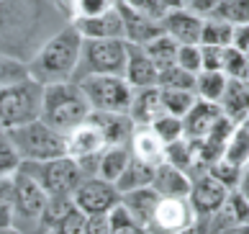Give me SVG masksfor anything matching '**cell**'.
<instances>
[{
	"label": "cell",
	"instance_id": "1",
	"mask_svg": "<svg viewBox=\"0 0 249 234\" xmlns=\"http://www.w3.org/2000/svg\"><path fill=\"white\" fill-rule=\"evenodd\" d=\"M80 49H82V36L72 23L62 26L54 34H49L31 59H26L29 67V78H34L41 85H52V82H67L75 78L77 62H80Z\"/></svg>",
	"mask_w": 249,
	"mask_h": 234
},
{
	"label": "cell",
	"instance_id": "2",
	"mask_svg": "<svg viewBox=\"0 0 249 234\" xmlns=\"http://www.w3.org/2000/svg\"><path fill=\"white\" fill-rule=\"evenodd\" d=\"M90 114H93V108H90L85 93L75 80L44 85L39 118L47 126H52L54 132L67 134L75 126H80L82 121H88Z\"/></svg>",
	"mask_w": 249,
	"mask_h": 234
},
{
	"label": "cell",
	"instance_id": "3",
	"mask_svg": "<svg viewBox=\"0 0 249 234\" xmlns=\"http://www.w3.org/2000/svg\"><path fill=\"white\" fill-rule=\"evenodd\" d=\"M49 195L21 167L13 175V232L18 234H44V214Z\"/></svg>",
	"mask_w": 249,
	"mask_h": 234
},
{
	"label": "cell",
	"instance_id": "4",
	"mask_svg": "<svg viewBox=\"0 0 249 234\" xmlns=\"http://www.w3.org/2000/svg\"><path fill=\"white\" fill-rule=\"evenodd\" d=\"M3 134L11 139L21 162H41V160L67 155V139H64V134L54 132L41 118L29 121V124L16 126V129H8Z\"/></svg>",
	"mask_w": 249,
	"mask_h": 234
},
{
	"label": "cell",
	"instance_id": "5",
	"mask_svg": "<svg viewBox=\"0 0 249 234\" xmlns=\"http://www.w3.org/2000/svg\"><path fill=\"white\" fill-rule=\"evenodd\" d=\"M44 85L34 78H23L18 82L0 88V132L23 126L39 118Z\"/></svg>",
	"mask_w": 249,
	"mask_h": 234
},
{
	"label": "cell",
	"instance_id": "6",
	"mask_svg": "<svg viewBox=\"0 0 249 234\" xmlns=\"http://www.w3.org/2000/svg\"><path fill=\"white\" fill-rule=\"evenodd\" d=\"M39 21L41 0H0V52L18 57L16 49L26 44Z\"/></svg>",
	"mask_w": 249,
	"mask_h": 234
},
{
	"label": "cell",
	"instance_id": "7",
	"mask_svg": "<svg viewBox=\"0 0 249 234\" xmlns=\"http://www.w3.org/2000/svg\"><path fill=\"white\" fill-rule=\"evenodd\" d=\"M21 170L29 173L49 198L72 195L75 188L82 183V173L70 155L52 157V160H41V162H21Z\"/></svg>",
	"mask_w": 249,
	"mask_h": 234
},
{
	"label": "cell",
	"instance_id": "8",
	"mask_svg": "<svg viewBox=\"0 0 249 234\" xmlns=\"http://www.w3.org/2000/svg\"><path fill=\"white\" fill-rule=\"evenodd\" d=\"M126 46L124 39H82L80 62L72 80L85 75H124Z\"/></svg>",
	"mask_w": 249,
	"mask_h": 234
},
{
	"label": "cell",
	"instance_id": "9",
	"mask_svg": "<svg viewBox=\"0 0 249 234\" xmlns=\"http://www.w3.org/2000/svg\"><path fill=\"white\" fill-rule=\"evenodd\" d=\"M82 88L93 111H113V114H128L134 88L124 80V75H85L75 80Z\"/></svg>",
	"mask_w": 249,
	"mask_h": 234
},
{
	"label": "cell",
	"instance_id": "10",
	"mask_svg": "<svg viewBox=\"0 0 249 234\" xmlns=\"http://www.w3.org/2000/svg\"><path fill=\"white\" fill-rule=\"evenodd\" d=\"M118 193L113 183L103 180V177H82V183L72 193V203L85 214V216H93V214H108L113 206L118 203Z\"/></svg>",
	"mask_w": 249,
	"mask_h": 234
},
{
	"label": "cell",
	"instance_id": "11",
	"mask_svg": "<svg viewBox=\"0 0 249 234\" xmlns=\"http://www.w3.org/2000/svg\"><path fill=\"white\" fill-rule=\"evenodd\" d=\"M226 193H229V188L208 173V167L200 170L198 175H190L188 203H190L193 214H196V219H206L213 211H218L224 198H226Z\"/></svg>",
	"mask_w": 249,
	"mask_h": 234
},
{
	"label": "cell",
	"instance_id": "12",
	"mask_svg": "<svg viewBox=\"0 0 249 234\" xmlns=\"http://www.w3.org/2000/svg\"><path fill=\"white\" fill-rule=\"evenodd\" d=\"M196 221L188 198H160L157 209L146 224V234H180Z\"/></svg>",
	"mask_w": 249,
	"mask_h": 234
},
{
	"label": "cell",
	"instance_id": "13",
	"mask_svg": "<svg viewBox=\"0 0 249 234\" xmlns=\"http://www.w3.org/2000/svg\"><path fill=\"white\" fill-rule=\"evenodd\" d=\"M116 8H118L121 26H124V41L144 46L146 41H152L157 34H162V21L136 11V8H131L128 3H124V0H116Z\"/></svg>",
	"mask_w": 249,
	"mask_h": 234
},
{
	"label": "cell",
	"instance_id": "14",
	"mask_svg": "<svg viewBox=\"0 0 249 234\" xmlns=\"http://www.w3.org/2000/svg\"><path fill=\"white\" fill-rule=\"evenodd\" d=\"M221 118H224V114H221L218 103L196 98V103L190 106V111L182 116V134H185V139L198 142V139L206 136Z\"/></svg>",
	"mask_w": 249,
	"mask_h": 234
},
{
	"label": "cell",
	"instance_id": "15",
	"mask_svg": "<svg viewBox=\"0 0 249 234\" xmlns=\"http://www.w3.org/2000/svg\"><path fill=\"white\" fill-rule=\"evenodd\" d=\"M157 75H160V70H157V64L149 59V54L144 52V46L128 44L126 46V64H124V80L128 85L131 88L157 85Z\"/></svg>",
	"mask_w": 249,
	"mask_h": 234
},
{
	"label": "cell",
	"instance_id": "16",
	"mask_svg": "<svg viewBox=\"0 0 249 234\" xmlns=\"http://www.w3.org/2000/svg\"><path fill=\"white\" fill-rule=\"evenodd\" d=\"M203 18L185 11V8H172L162 18V31L172 36L178 44H200Z\"/></svg>",
	"mask_w": 249,
	"mask_h": 234
},
{
	"label": "cell",
	"instance_id": "17",
	"mask_svg": "<svg viewBox=\"0 0 249 234\" xmlns=\"http://www.w3.org/2000/svg\"><path fill=\"white\" fill-rule=\"evenodd\" d=\"M70 23L80 31L82 39H124V26H121V16H118L116 5L100 16L75 18Z\"/></svg>",
	"mask_w": 249,
	"mask_h": 234
},
{
	"label": "cell",
	"instance_id": "18",
	"mask_svg": "<svg viewBox=\"0 0 249 234\" xmlns=\"http://www.w3.org/2000/svg\"><path fill=\"white\" fill-rule=\"evenodd\" d=\"M152 188L157 191L160 198H188L190 191V175L180 167L170 165L167 160L154 167Z\"/></svg>",
	"mask_w": 249,
	"mask_h": 234
},
{
	"label": "cell",
	"instance_id": "19",
	"mask_svg": "<svg viewBox=\"0 0 249 234\" xmlns=\"http://www.w3.org/2000/svg\"><path fill=\"white\" fill-rule=\"evenodd\" d=\"M221 114L231 124H242L249 114V80L247 78H229L226 88L218 98Z\"/></svg>",
	"mask_w": 249,
	"mask_h": 234
},
{
	"label": "cell",
	"instance_id": "20",
	"mask_svg": "<svg viewBox=\"0 0 249 234\" xmlns=\"http://www.w3.org/2000/svg\"><path fill=\"white\" fill-rule=\"evenodd\" d=\"M88 121H93V124L100 129V134H103L106 144H128V139H131L136 124L131 121L128 114H113V111H93V114L88 116Z\"/></svg>",
	"mask_w": 249,
	"mask_h": 234
},
{
	"label": "cell",
	"instance_id": "21",
	"mask_svg": "<svg viewBox=\"0 0 249 234\" xmlns=\"http://www.w3.org/2000/svg\"><path fill=\"white\" fill-rule=\"evenodd\" d=\"M118 203L124 206L126 214L139 224V227L146 229V224H149L157 203H160V195H157V191L149 185V188H136V191L121 193V195H118Z\"/></svg>",
	"mask_w": 249,
	"mask_h": 234
},
{
	"label": "cell",
	"instance_id": "22",
	"mask_svg": "<svg viewBox=\"0 0 249 234\" xmlns=\"http://www.w3.org/2000/svg\"><path fill=\"white\" fill-rule=\"evenodd\" d=\"M164 114L162 103H160V88L149 85V88H134L131 96V106H128V116L136 126H149L152 121Z\"/></svg>",
	"mask_w": 249,
	"mask_h": 234
},
{
	"label": "cell",
	"instance_id": "23",
	"mask_svg": "<svg viewBox=\"0 0 249 234\" xmlns=\"http://www.w3.org/2000/svg\"><path fill=\"white\" fill-rule=\"evenodd\" d=\"M128 149H131V157H136V160H142L146 165L157 167L160 162H164V144L149 126L134 129L131 139H128Z\"/></svg>",
	"mask_w": 249,
	"mask_h": 234
},
{
	"label": "cell",
	"instance_id": "24",
	"mask_svg": "<svg viewBox=\"0 0 249 234\" xmlns=\"http://www.w3.org/2000/svg\"><path fill=\"white\" fill-rule=\"evenodd\" d=\"M128 160H131V149L128 144H110L100 152L98 160V177H103L108 183H116L118 175L126 170Z\"/></svg>",
	"mask_w": 249,
	"mask_h": 234
},
{
	"label": "cell",
	"instance_id": "25",
	"mask_svg": "<svg viewBox=\"0 0 249 234\" xmlns=\"http://www.w3.org/2000/svg\"><path fill=\"white\" fill-rule=\"evenodd\" d=\"M152 177H154V165H146L142 160H136V157H131L126 170L118 175V180L113 185L118 193H126V191H136V188H149Z\"/></svg>",
	"mask_w": 249,
	"mask_h": 234
},
{
	"label": "cell",
	"instance_id": "26",
	"mask_svg": "<svg viewBox=\"0 0 249 234\" xmlns=\"http://www.w3.org/2000/svg\"><path fill=\"white\" fill-rule=\"evenodd\" d=\"M226 75L221 70H200L196 72V85H193V93L196 98L200 100H211V103H218L221 93L226 88Z\"/></svg>",
	"mask_w": 249,
	"mask_h": 234
},
{
	"label": "cell",
	"instance_id": "27",
	"mask_svg": "<svg viewBox=\"0 0 249 234\" xmlns=\"http://www.w3.org/2000/svg\"><path fill=\"white\" fill-rule=\"evenodd\" d=\"M178 41L172 39V36L167 34H157L152 41H146L144 44V52L149 54V59L157 64V70H164V67H170V64L178 62Z\"/></svg>",
	"mask_w": 249,
	"mask_h": 234
},
{
	"label": "cell",
	"instance_id": "28",
	"mask_svg": "<svg viewBox=\"0 0 249 234\" xmlns=\"http://www.w3.org/2000/svg\"><path fill=\"white\" fill-rule=\"evenodd\" d=\"M221 157H224L226 162L236 165V167H244L249 162V129L244 124L234 126V132L229 134V142H226Z\"/></svg>",
	"mask_w": 249,
	"mask_h": 234
},
{
	"label": "cell",
	"instance_id": "29",
	"mask_svg": "<svg viewBox=\"0 0 249 234\" xmlns=\"http://www.w3.org/2000/svg\"><path fill=\"white\" fill-rule=\"evenodd\" d=\"M234 39V26L221 21L216 16L203 18V29H200V44L208 46H231Z\"/></svg>",
	"mask_w": 249,
	"mask_h": 234
},
{
	"label": "cell",
	"instance_id": "30",
	"mask_svg": "<svg viewBox=\"0 0 249 234\" xmlns=\"http://www.w3.org/2000/svg\"><path fill=\"white\" fill-rule=\"evenodd\" d=\"M160 103H162L164 114H172V116L182 118L190 111L193 103H196V93L193 90H180V88H160Z\"/></svg>",
	"mask_w": 249,
	"mask_h": 234
},
{
	"label": "cell",
	"instance_id": "31",
	"mask_svg": "<svg viewBox=\"0 0 249 234\" xmlns=\"http://www.w3.org/2000/svg\"><path fill=\"white\" fill-rule=\"evenodd\" d=\"M211 16H216L231 26H247L249 23V0H218Z\"/></svg>",
	"mask_w": 249,
	"mask_h": 234
},
{
	"label": "cell",
	"instance_id": "32",
	"mask_svg": "<svg viewBox=\"0 0 249 234\" xmlns=\"http://www.w3.org/2000/svg\"><path fill=\"white\" fill-rule=\"evenodd\" d=\"M85 219H88L85 214L72 203L62 216H57L49 224L47 234H85Z\"/></svg>",
	"mask_w": 249,
	"mask_h": 234
},
{
	"label": "cell",
	"instance_id": "33",
	"mask_svg": "<svg viewBox=\"0 0 249 234\" xmlns=\"http://www.w3.org/2000/svg\"><path fill=\"white\" fill-rule=\"evenodd\" d=\"M149 129L162 139V144H164V147L185 136V134H182V118L172 116V114H160V116H157L152 124H149Z\"/></svg>",
	"mask_w": 249,
	"mask_h": 234
},
{
	"label": "cell",
	"instance_id": "34",
	"mask_svg": "<svg viewBox=\"0 0 249 234\" xmlns=\"http://www.w3.org/2000/svg\"><path fill=\"white\" fill-rule=\"evenodd\" d=\"M157 85L160 88H180V90H193L196 85V75L182 70L180 64H170V67L160 70L157 75Z\"/></svg>",
	"mask_w": 249,
	"mask_h": 234
},
{
	"label": "cell",
	"instance_id": "35",
	"mask_svg": "<svg viewBox=\"0 0 249 234\" xmlns=\"http://www.w3.org/2000/svg\"><path fill=\"white\" fill-rule=\"evenodd\" d=\"M116 5V0H67V13L70 18H93L110 11Z\"/></svg>",
	"mask_w": 249,
	"mask_h": 234
},
{
	"label": "cell",
	"instance_id": "36",
	"mask_svg": "<svg viewBox=\"0 0 249 234\" xmlns=\"http://www.w3.org/2000/svg\"><path fill=\"white\" fill-rule=\"evenodd\" d=\"M23 78H29V67H26V62L13 57V54L0 52V88L11 85V82H18Z\"/></svg>",
	"mask_w": 249,
	"mask_h": 234
},
{
	"label": "cell",
	"instance_id": "37",
	"mask_svg": "<svg viewBox=\"0 0 249 234\" xmlns=\"http://www.w3.org/2000/svg\"><path fill=\"white\" fill-rule=\"evenodd\" d=\"M108 221H110V234H146V229L139 227V224L128 216L121 203H116L108 211Z\"/></svg>",
	"mask_w": 249,
	"mask_h": 234
},
{
	"label": "cell",
	"instance_id": "38",
	"mask_svg": "<svg viewBox=\"0 0 249 234\" xmlns=\"http://www.w3.org/2000/svg\"><path fill=\"white\" fill-rule=\"evenodd\" d=\"M13 227V175L0 177V232Z\"/></svg>",
	"mask_w": 249,
	"mask_h": 234
},
{
	"label": "cell",
	"instance_id": "39",
	"mask_svg": "<svg viewBox=\"0 0 249 234\" xmlns=\"http://www.w3.org/2000/svg\"><path fill=\"white\" fill-rule=\"evenodd\" d=\"M221 72L226 78H247L249 72V57L242 54L236 46H226L224 49V64H221Z\"/></svg>",
	"mask_w": 249,
	"mask_h": 234
},
{
	"label": "cell",
	"instance_id": "40",
	"mask_svg": "<svg viewBox=\"0 0 249 234\" xmlns=\"http://www.w3.org/2000/svg\"><path fill=\"white\" fill-rule=\"evenodd\" d=\"M208 173L216 177L218 183H224L229 191L231 188H236L239 185V177H242V167H236V165H231V162H226L224 157H218L216 162H211L208 165Z\"/></svg>",
	"mask_w": 249,
	"mask_h": 234
},
{
	"label": "cell",
	"instance_id": "41",
	"mask_svg": "<svg viewBox=\"0 0 249 234\" xmlns=\"http://www.w3.org/2000/svg\"><path fill=\"white\" fill-rule=\"evenodd\" d=\"M18 167H21V157H18V152L13 149L11 139L0 132V177L16 175Z\"/></svg>",
	"mask_w": 249,
	"mask_h": 234
},
{
	"label": "cell",
	"instance_id": "42",
	"mask_svg": "<svg viewBox=\"0 0 249 234\" xmlns=\"http://www.w3.org/2000/svg\"><path fill=\"white\" fill-rule=\"evenodd\" d=\"M188 72H200V44H180L178 46V62Z\"/></svg>",
	"mask_w": 249,
	"mask_h": 234
},
{
	"label": "cell",
	"instance_id": "43",
	"mask_svg": "<svg viewBox=\"0 0 249 234\" xmlns=\"http://www.w3.org/2000/svg\"><path fill=\"white\" fill-rule=\"evenodd\" d=\"M224 49L226 46L200 44V70H221V64H224Z\"/></svg>",
	"mask_w": 249,
	"mask_h": 234
},
{
	"label": "cell",
	"instance_id": "44",
	"mask_svg": "<svg viewBox=\"0 0 249 234\" xmlns=\"http://www.w3.org/2000/svg\"><path fill=\"white\" fill-rule=\"evenodd\" d=\"M124 3H128L131 8H136V11H142L146 16L157 18V21H162L164 13H167V8H164L162 0H124Z\"/></svg>",
	"mask_w": 249,
	"mask_h": 234
},
{
	"label": "cell",
	"instance_id": "45",
	"mask_svg": "<svg viewBox=\"0 0 249 234\" xmlns=\"http://www.w3.org/2000/svg\"><path fill=\"white\" fill-rule=\"evenodd\" d=\"M85 234H110L108 214H93L85 219Z\"/></svg>",
	"mask_w": 249,
	"mask_h": 234
},
{
	"label": "cell",
	"instance_id": "46",
	"mask_svg": "<svg viewBox=\"0 0 249 234\" xmlns=\"http://www.w3.org/2000/svg\"><path fill=\"white\" fill-rule=\"evenodd\" d=\"M218 0H182V8L190 13H196L200 18H208L211 13H213V8H216Z\"/></svg>",
	"mask_w": 249,
	"mask_h": 234
},
{
	"label": "cell",
	"instance_id": "47",
	"mask_svg": "<svg viewBox=\"0 0 249 234\" xmlns=\"http://www.w3.org/2000/svg\"><path fill=\"white\" fill-rule=\"evenodd\" d=\"M231 46H236L239 52L249 57V23H247V26H234V39H231Z\"/></svg>",
	"mask_w": 249,
	"mask_h": 234
},
{
	"label": "cell",
	"instance_id": "48",
	"mask_svg": "<svg viewBox=\"0 0 249 234\" xmlns=\"http://www.w3.org/2000/svg\"><path fill=\"white\" fill-rule=\"evenodd\" d=\"M239 191H242V195L249 201V162L242 167V177H239V185H236Z\"/></svg>",
	"mask_w": 249,
	"mask_h": 234
},
{
	"label": "cell",
	"instance_id": "49",
	"mask_svg": "<svg viewBox=\"0 0 249 234\" xmlns=\"http://www.w3.org/2000/svg\"><path fill=\"white\" fill-rule=\"evenodd\" d=\"M180 234H208V227H206V221H203V219H196L188 229H182Z\"/></svg>",
	"mask_w": 249,
	"mask_h": 234
},
{
	"label": "cell",
	"instance_id": "50",
	"mask_svg": "<svg viewBox=\"0 0 249 234\" xmlns=\"http://www.w3.org/2000/svg\"><path fill=\"white\" fill-rule=\"evenodd\" d=\"M218 234H249V221L247 224H231V227H226L224 232Z\"/></svg>",
	"mask_w": 249,
	"mask_h": 234
},
{
	"label": "cell",
	"instance_id": "51",
	"mask_svg": "<svg viewBox=\"0 0 249 234\" xmlns=\"http://www.w3.org/2000/svg\"><path fill=\"white\" fill-rule=\"evenodd\" d=\"M162 3H164L167 11H172V8H182V0H162Z\"/></svg>",
	"mask_w": 249,
	"mask_h": 234
},
{
	"label": "cell",
	"instance_id": "52",
	"mask_svg": "<svg viewBox=\"0 0 249 234\" xmlns=\"http://www.w3.org/2000/svg\"><path fill=\"white\" fill-rule=\"evenodd\" d=\"M242 124H244V126H247V129H249V114H247V118H244V121H242Z\"/></svg>",
	"mask_w": 249,
	"mask_h": 234
},
{
	"label": "cell",
	"instance_id": "53",
	"mask_svg": "<svg viewBox=\"0 0 249 234\" xmlns=\"http://www.w3.org/2000/svg\"><path fill=\"white\" fill-rule=\"evenodd\" d=\"M0 234H18V232H13V229H5V232H0Z\"/></svg>",
	"mask_w": 249,
	"mask_h": 234
},
{
	"label": "cell",
	"instance_id": "54",
	"mask_svg": "<svg viewBox=\"0 0 249 234\" xmlns=\"http://www.w3.org/2000/svg\"><path fill=\"white\" fill-rule=\"evenodd\" d=\"M64 8H67V0H64Z\"/></svg>",
	"mask_w": 249,
	"mask_h": 234
},
{
	"label": "cell",
	"instance_id": "55",
	"mask_svg": "<svg viewBox=\"0 0 249 234\" xmlns=\"http://www.w3.org/2000/svg\"><path fill=\"white\" fill-rule=\"evenodd\" d=\"M247 80H249V72H247Z\"/></svg>",
	"mask_w": 249,
	"mask_h": 234
}]
</instances>
